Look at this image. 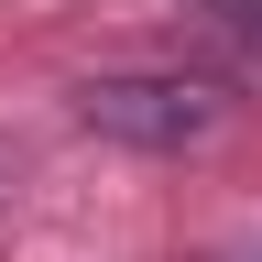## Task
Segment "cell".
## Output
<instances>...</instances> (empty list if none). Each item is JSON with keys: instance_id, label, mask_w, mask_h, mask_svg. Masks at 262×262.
I'll return each instance as SVG.
<instances>
[{"instance_id": "cell-1", "label": "cell", "mask_w": 262, "mask_h": 262, "mask_svg": "<svg viewBox=\"0 0 262 262\" xmlns=\"http://www.w3.org/2000/svg\"><path fill=\"white\" fill-rule=\"evenodd\" d=\"M77 120L110 131V142L175 153V142H208V131H219V98L196 88V77H88L77 88Z\"/></svg>"}, {"instance_id": "cell-2", "label": "cell", "mask_w": 262, "mask_h": 262, "mask_svg": "<svg viewBox=\"0 0 262 262\" xmlns=\"http://www.w3.org/2000/svg\"><path fill=\"white\" fill-rule=\"evenodd\" d=\"M208 33H219L241 66H262V0H208Z\"/></svg>"}]
</instances>
